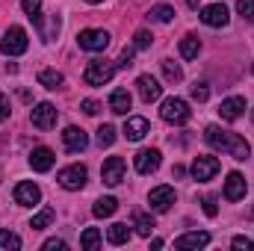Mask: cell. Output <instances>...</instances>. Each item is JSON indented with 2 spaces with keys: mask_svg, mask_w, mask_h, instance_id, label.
Masks as SVG:
<instances>
[{
  "mask_svg": "<svg viewBox=\"0 0 254 251\" xmlns=\"http://www.w3.org/2000/svg\"><path fill=\"white\" fill-rule=\"evenodd\" d=\"M204 139H207L216 151H225V154H231V157L240 160V163L252 157V145H249L240 133H228V130H222V127L210 125L204 130Z\"/></svg>",
  "mask_w": 254,
  "mask_h": 251,
  "instance_id": "1",
  "label": "cell"
},
{
  "mask_svg": "<svg viewBox=\"0 0 254 251\" xmlns=\"http://www.w3.org/2000/svg\"><path fill=\"white\" fill-rule=\"evenodd\" d=\"M160 116H163V122H169V125H187L190 116H192V110L184 98H166L163 107H160Z\"/></svg>",
  "mask_w": 254,
  "mask_h": 251,
  "instance_id": "2",
  "label": "cell"
},
{
  "mask_svg": "<svg viewBox=\"0 0 254 251\" xmlns=\"http://www.w3.org/2000/svg\"><path fill=\"white\" fill-rule=\"evenodd\" d=\"M27 48H30V39H27V30L24 27H9L6 36L0 39V51L6 57H21Z\"/></svg>",
  "mask_w": 254,
  "mask_h": 251,
  "instance_id": "3",
  "label": "cell"
},
{
  "mask_svg": "<svg viewBox=\"0 0 254 251\" xmlns=\"http://www.w3.org/2000/svg\"><path fill=\"white\" fill-rule=\"evenodd\" d=\"M113 74H116V63H110V60H92V63L86 65V71H83V80L89 86H104V83L113 80Z\"/></svg>",
  "mask_w": 254,
  "mask_h": 251,
  "instance_id": "4",
  "label": "cell"
},
{
  "mask_svg": "<svg viewBox=\"0 0 254 251\" xmlns=\"http://www.w3.org/2000/svg\"><path fill=\"white\" fill-rule=\"evenodd\" d=\"M77 45H80L83 51L101 54V51L110 48V33H107V30H83V33L77 36Z\"/></svg>",
  "mask_w": 254,
  "mask_h": 251,
  "instance_id": "5",
  "label": "cell"
},
{
  "mask_svg": "<svg viewBox=\"0 0 254 251\" xmlns=\"http://www.w3.org/2000/svg\"><path fill=\"white\" fill-rule=\"evenodd\" d=\"M86 178H89L86 166H65L63 172L57 175L60 187L68 189V192H77V189H83V187H86Z\"/></svg>",
  "mask_w": 254,
  "mask_h": 251,
  "instance_id": "6",
  "label": "cell"
},
{
  "mask_svg": "<svg viewBox=\"0 0 254 251\" xmlns=\"http://www.w3.org/2000/svg\"><path fill=\"white\" fill-rule=\"evenodd\" d=\"M30 122L33 127H39V130H51V127H57V107L54 104H36L33 107V113H30Z\"/></svg>",
  "mask_w": 254,
  "mask_h": 251,
  "instance_id": "7",
  "label": "cell"
},
{
  "mask_svg": "<svg viewBox=\"0 0 254 251\" xmlns=\"http://www.w3.org/2000/svg\"><path fill=\"white\" fill-rule=\"evenodd\" d=\"M201 21H204L207 27H228L231 12H228V6H225V3H210V6H204V9H201Z\"/></svg>",
  "mask_w": 254,
  "mask_h": 251,
  "instance_id": "8",
  "label": "cell"
},
{
  "mask_svg": "<svg viewBox=\"0 0 254 251\" xmlns=\"http://www.w3.org/2000/svg\"><path fill=\"white\" fill-rule=\"evenodd\" d=\"M133 166H136L139 175L157 172V169H160V151H157V148H142V151L133 157Z\"/></svg>",
  "mask_w": 254,
  "mask_h": 251,
  "instance_id": "9",
  "label": "cell"
},
{
  "mask_svg": "<svg viewBox=\"0 0 254 251\" xmlns=\"http://www.w3.org/2000/svg\"><path fill=\"white\" fill-rule=\"evenodd\" d=\"M219 175V160L216 157H195V163H192V178L195 181H210V178H216Z\"/></svg>",
  "mask_w": 254,
  "mask_h": 251,
  "instance_id": "10",
  "label": "cell"
},
{
  "mask_svg": "<svg viewBox=\"0 0 254 251\" xmlns=\"http://www.w3.org/2000/svg\"><path fill=\"white\" fill-rule=\"evenodd\" d=\"M101 178H104L107 187H119L125 181V160L122 157H110L104 163V169H101Z\"/></svg>",
  "mask_w": 254,
  "mask_h": 251,
  "instance_id": "11",
  "label": "cell"
},
{
  "mask_svg": "<svg viewBox=\"0 0 254 251\" xmlns=\"http://www.w3.org/2000/svg\"><path fill=\"white\" fill-rule=\"evenodd\" d=\"M39 201H42V189L36 187L33 181H24V184L15 187V204H21V207H36Z\"/></svg>",
  "mask_w": 254,
  "mask_h": 251,
  "instance_id": "12",
  "label": "cell"
},
{
  "mask_svg": "<svg viewBox=\"0 0 254 251\" xmlns=\"http://www.w3.org/2000/svg\"><path fill=\"white\" fill-rule=\"evenodd\" d=\"M148 204H151V210H154V213H166V210L175 204V189H172V187H157V189H151V195H148Z\"/></svg>",
  "mask_w": 254,
  "mask_h": 251,
  "instance_id": "13",
  "label": "cell"
},
{
  "mask_svg": "<svg viewBox=\"0 0 254 251\" xmlns=\"http://www.w3.org/2000/svg\"><path fill=\"white\" fill-rule=\"evenodd\" d=\"M54 163H57V157H54L51 148H45V145L33 148V154H30V169H33V172H51Z\"/></svg>",
  "mask_w": 254,
  "mask_h": 251,
  "instance_id": "14",
  "label": "cell"
},
{
  "mask_svg": "<svg viewBox=\"0 0 254 251\" xmlns=\"http://www.w3.org/2000/svg\"><path fill=\"white\" fill-rule=\"evenodd\" d=\"M175 246H178L181 251L204 249V246H210V234H207V231H190V234L178 237V240H175Z\"/></svg>",
  "mask_w": 254,
  "mask_h": 251,
  "instance_id": "15",
  "label": "cell"
},
{
  "mask_svg": "<svg viewBox=\"0 0 254 251\" xmlns=\"http://www.w3.org/2000/svg\"><path fill=\"white\" fill-rule=\"evenodd\" d=\"M136 89H139V98H142L145 104H151V101H157V98L163 95V86H160L151 74H142V77L136 80Z\"/></svg>",
  "mask_w": 254,
  "mask_h": 251,
  "instance_id": "16",
  "label": "cell"
},
{
  "mask_svg": "<svg viewBox=\"0 0 254 251\" xmlns=\"http://www.w3.org/2000/svg\"><path fill=\"white\" fill-rule=\"evenodd\" d=\"M243 113H246V98H240V95L225 98V101L219 104V116H222L225 122H237Z\"/></svg>",
  "mask_w": 254,
  "mask_h": 251,
  "instance_id": "17",
  "label": "cell"
},
{
  "mask_svg": "<svg viewBox=\"0 0 254 251\" xmlns=\"http://www.w3.org/2000/svg\"><path fill=\"white\" fill-rule=\"evenodd\" d=\"M63 145L71 151V154H80V151L89 145V136H86V130H80V127H65Z\"/></svg>",
  "mask_w": 254,
  "mask_h": 251,
  "instance_id": "18",
  "label": "cell"
},
{
  "mask_svg": "<svg viewBox=\"0 0 254 251\" xmlns=\"http://www.w3.org/2000/svg\"><path fill=\"white\" fill-rule=\"evenodd\" d=\"M225 198L228 201H243L246 198V178L240 172H231L225 181Z\"/></svg>",
  "mask_w": 254,
  "mask_h": 251,
  "instance_id": "19",
  "label": "cell"
},
{
  "mask_svg": "<svg viewBox=\"0 0 254 251\" xmlns=\"http://www.w3.org/2000/svg\"><path fill=\"white\" fill-rule=\"evenodd\" d=\"M148 130H151V127H148V122H145L142 116H133V119L125 122V130H122V133H125L127 142H139V139L148 136Z\"/></svg>",
  "mask_w": 254,
  "mask_h": 251,
  "instance_id": "20",
  "label": "cell"
},
{
  "mask_svg": "<svg viewBox=\"0 0 254 251\" xmlns=\"http://www.w3.org/2000/svg\"><path fill=\"white\" fill-rule=\"evenodd\" d=\"M130 107H133V98H130L127 89H116V92L110 95V110H113L116 116H127Z\"/></svg>",
  "mask_w": 254,
  "mask_h": 251,
  "instance_id": "21",
  "label": "cell"
},
{
  "mask_svg": "<svg viewBox=\"0 0 254 251\" xmlns=\"http://www.w3.org/2000/svg\"><path fill=\"white\" fill-rule=\"evenodd\" d=\"M30 21L39 27V36H42V42H54V39H57V33H60V18H57V15H54L48 24H45V18H42V15H36V18H30Z\"/></svg>",
  "mask_w": 254,
  "mask_h": 251,
  "instance_id": "22",
  "label": "cell"
},
{
  "mask_svg": "<svg viewBox=\"0 0 254 251\" xmlns=\"http://www.w3.org/2000/svg\"><path fill=\"white\" fill-rule=\"evenodd\" d=\"M119 210V201L113 198V195H107V198H98L95 201V207H92V213L98 216V219H107V216H113Z\"/></svg>",
  "mask_w": 254,
  "mask_h": 251,
  "instance_id": "23",
  "label": "cell"
},
{
  "mask_svg": "<svg viewBox=\"0 0 254 251\" xmlns=\"http://www.w3.org/2000/svg\"><path fill=\"white\" fill-rule=\"evenodd\" d=\"M65 83V77L60 71H54V68H45V71H39V86H45V89H60Z\"/></svg>",
  "mask_w": 254,
  "mask_h": 251,
  "instance_id": "24",
  "label": "cell"
},
{
  "mask_svg": "<svg viewBox=\"0 0 254 251\" xmlns=\"http://www.w3.org/2000/svg\"><path fill=\"white\" fill-rule=\"evenodd\" d=\"M107 240H110V246H125L127 240H130V228L122 225V222H116V225L107 231Z\"/></svg>",
  "mask_w": 254,
  "mask_h": 251,
  "instance_id": "25",
  "label": "cell"
},
{
  "mask_svg": "<svg viewBox=\"0 0 254 251\" xmlns=\"http://www.w3.org/2000/svg\"><path fill=\"white\" fill-rule=\"evenodd\" d=\"M198 51H201V42H198V36H184L181 39V57L184 60H195L198 57Z\"/></svg>",
  "mask_w": 254,
  "mask_h": 251,
  "instance_id": "26",
  "label": "cell"
},
{
  "mask_svg": "<svg viewBox=\"0 0 254 251\" xmlns=\"http://www.w3.org/2000/svg\"><path fill=\"white\" fill-rule=\"evenodd\" d=\"M148 18H154V21H160V24H169V21H175V9H172L169 3H157V6H151Z\"/></svg>",
  "mask_w": 254,
  "mask_h": 251,
  "instance_id": "27",
  "label": "cell"
},
{
  "mask_svg": "<svg viewBox=\"0 0 254 251\" xmlns=\"http://www.w3.org/2000/svg\"><path fill=\"white\" fill-rule=\"evenodd\" d=\"M133 228H136V234H139V237H151V231H154L157 225H154V219H151V216L136 213V216H133Z\"/></svg>",
  "mask_w": 254,
  "mask_h": 251,
  "instance_id": "28",
  "label": "cell"
},
{
  "mask_svg": "<svg viewBox=\"0 0 254 251\" xmlns=\"http://www.w3.org/2000/svg\"><path fill=\"white\" fill-rule=\"evenodd\" d=\"M80 246L86 251H98V246H101V231L98 228H86L83 237H80Z\"/></svg>",
  "mask_w": 254,
  "mask_h": 251,
  "instance_id": "29",
  "label": "cell"
},
{
  "mask_svg": "<svg viewBox=\"0 0 254 251\" xmlns=\"http://www.w3.org/2000/svg\"><path fill=\"white\" fill-rule=\"evenodd\" d=\"M54 216H57V213H54L51 207H45V210H39V213L33 216V222H30V228H33V231H42V228H48V225L54 222Z\"/></svg>",
  "mask_w": 254,
  "mask_h": 251,
  "instance_id": "30",
  "label": "cell"
},
{
  "mask_svg": "<svg viewBox=\"0 0 254 251\" xmlns=\"http://www.w3.org/2000/svg\"><path fill=\"white\" fill-rule=\"evenodd\" d=\"M21 249V237L15 231H0V251H18Z\"/></svg>",
  "mask_w": 254,
  "mask_h": 251,
  "instance_id": "31",
  "label": "cell"
},
{
  "mask_svg": "<svg viewBox=\"0 0 254 251\" xmlns=\"http://www.w3.org/2000/svg\"><path fill=\"white\" fill-rule=\"evenodd\" d=\"M163 74H166L169 83H181L184 80V71H181V65L175 60H163Z\"/></svg>",
  "mask_w": 254,
  "mask_h": 251,
  "instance_id": "32",
  "label": "cell"
},
{
  "mask_svg": "<svg viewBox=\"0 0 254 251\" xmlns=\"http://www.w3.org/2000/svg\"><path fill=\"white\" fill-rule=\"evenodd\" d=\"M113 142H116V127L113 125H101L98 127V145H101V148H110Z\"/></svg>",
  "mask_w": 254,
  "mask_h": 251,
  "instance_id": "33",
  "label": "cell"
},
{
  "mask_svg": "<svg viewBox=\"0 0 254 251\" xmlns=\"http://www.w3.org/2000/svg\"><path fill=\"white\" fill-rule=\"evenodd\" d=\"M151 42H154V36H151L148 30H139V33L133 36V48H136V51H145V48H151Z\"/></svg>",
  "mask_w": 254,
  "mask_h": 251,
  "instance_id": "34",
  "label": "cell"
},
{
  "mask_svg": "<svg viewBox=\"0 0 254 251\" xmlns=\"http://www.w3.org/2000/svg\"><path fill=\"white\" fill-rule=\"evenodd\" d=\"M21 9L27 12V18H36L42 12V0H21Z\"/></svg>",
  "mask_w": 254,
  "mask_h": 251,
  "instance_id": "35",
  "label": "cell"
},
{
  "mask_svg": "<svg viewBox=\"0 0 254 251\" xmlns=\"http://www.w3.org/2000/svg\"><path fill=\"white\" fill-rule=\"evenodd\" d=\"M192 98H195L198 104H204V101L210 98V89H207V83H195V86H192Z\"/></svg>",
  "mask_w": 254,
  "mask_h": 251,
  "instance_id": "36",
  "label": "cell"
},
{
  "mask_svg": "<svg viewBox=\"0 0 254 251\" xmlns=\"http://www.w3.org/2000/svg\"><path fill=\"white\" fill-rule=\"evenodd\" d=\"M80 110H83L86 116H98V113H101V104L92 101V98H86V101H80Z\"/></svg>",
  "mask_w": 254,
  "mask_h": 251,
  "instance_id": "37",
  "label": "cell"
},
{
  "mask_svg": "<svg viewBox=\"0 0 254 251\" xmlns=\"http://www.w3.org/2000/svg\"><path fill=\"white\" fill-rule=\"evenodd\" d=\"M237 12L243 18H254V0H237Z\"/></svg>",
  "mask_w": 254,
  "mask_h": 251,
  "instance_id": "38",
  "label": "cell"
},
{
  "mask_svg": "<svg viewBox=\"0 0 254 251\" xmlns=\"http://www.w3.org/2000/svg\"><path fill=\"white\" fill-rule=\"evenodd\" d=\"M237 251H254V240H249V237H234V243H231Z\"/></svg>",
  "mask_w": 254,
  "mask_h": 251,
  "instance_id": "39",
  "label": "cell"
},
{
  "mask_svg": "<svg viewBox=\"0 0 254 251\" xmlns=\"http://www.w3.org/2000/svg\"><path fill=\"white\" fill-rule=\"evenodd\" d=\"M201 204H204V213H207V216H210V219H213V216H216V213H219V207H216V198H213V195H207V198H204V201H201Z\"/></svg>",
  "mask_w": 254,
  "mask_h": 251,
  "instance_id": "40",
  "label": "cell"
},
{
  "mask_svg": "<svg viewBox=\"0 0 254 251\" xmlns=\"http://www.w3.org/2000/svg\"><path fill=\"white\" fill-rule=\"evenodd\" d=\"M133 54H136V48H125V51H122V57H119V65H122V68L133 65V63H130V60H133Z\"/></svg>",
  "mask_w": 254,
  "mask_h": 251,
  "instance_id": "41",
  "label": "cell"
},
{
  "mask_svg": "<svg viewBox=\"0 0 254 251\" xmlns=\"http://www.w3.org/2000/svg\"><path fill=\"white\" fill-rule=\"evenodd\" d=\"M9 113H12V110H9V98H6V95H0V122H6V119H9Z\"/></svg>",
  "mask_w": 254,
  "mask_h": 251,
  "instance_id": "42",
  "label": "cell"
},
{
  "mask_svg": "<svg viewBox=\"0 0 254 251\" xmlns=\"http://www.w3.org/2000/svg\"><path fill=\"white\" fill-rule=\"evenodd\" d=\"M42 249H45V251H63V249H65V243H63V240H48Z\"/></svg>",
  "mask_w": 254,
  "mask_h": 251,
  "instance_id": "43",
  "label": "cell"
},
{
  "mask_svg": "<svg viewBox=\"0 0 254 251\" xmlns=\"http://www.w3.org/2000/svg\"><path fill=\"white\" fill-rule=\"evenodd\" d=\"M86 3H104V0H86Z\"/></svg>",
  "mask_w": 254,
  "mask_h": 251,
  "instance_id": "44",
  "label": "cell"
}]
</instances>
